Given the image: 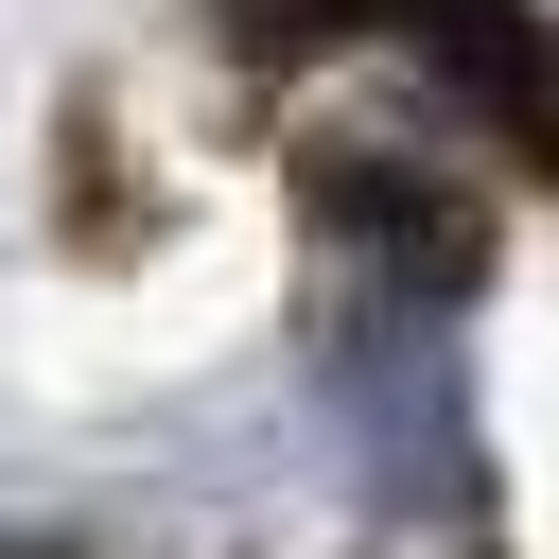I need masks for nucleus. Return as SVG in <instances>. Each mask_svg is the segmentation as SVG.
<instances>
[{
	"label": "nucleus",
	"mask_w": 559,
	"mask_h": 559,
	"mask_svg": "<svg viewBox=\"0 0 559 559\" xmlns=\"http://www.w3.org/2000/svg\"><path fill=\"white\" fill-rule=\"evenodd\" d=\"M0 559H52V542H0Z\"/></svg>",
	"instance_id": "1"
}]
</instances>
